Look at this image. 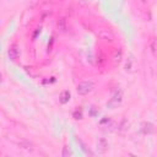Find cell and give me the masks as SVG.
I'll return each instance as SVG.
<instances>
[{
  "label": "cell",
  "mask_w": 157,
  "mask_h": 157,
  "mask_svg": "<svg viewBox=\"0 0 157 157\" xmlns=\"http://www.w3.org/2000/svg\"><path fill=\"white\" fill-rule=\"evenodd\" d=\"M94 87V83L92 81H82L77 85V92L78 94H88Z\"/></svg>",
  "instance_id": "cell-1"
},
{
  "label": "cell",
  "mask_w": 157,
  "mask_h": 157,
  "mask_svg": "<svg viewBox=\"0 0 157 157\" xmlns=\"http://www.w3.org/2000/svg\"><path fill=\"white\" fill-rule=\"evenodd\" d=\"M97 36L101 38V39H104V40H113L114 39V33L110 31V29H107V28H101L97 31Z\"/></svg>",
  "instance_id": "cell-2"
},
{
  "label": "cell",
  "mask_w": 157,
  "mask_h": 157,
  "mask_svg": "<svg viewBox=\"0 0 157 157\" xmlns=\"http://www.w3.org/2000/svg\"><path fill=\"white\" fill-rule=\"evenodd\" d=\"M18 147L23 151H27V152H32L34 151V145L33 142H31L29 140H26V139H22L18 141Z\"/></svg>",
  "instance_id": "cell-3"
},
{
  "label": "cell",
  "mask_w": 157,
  "mask_h": 157,
  "mask_svg": "<svg viewBox=\"0 0 157 157\" xmlns=\"http://www.w3.org/2000/svg\"><path fill=\"white\" fill-rule=\"evenodd\" d=\"M20 56V48L17 44H12L9 48V58L11 60H16Z\"/></svg>",
  "instance_id": "cell-4"
},
{
  "label": "cell",
  "mask_w": 157,
  "mask_h": 157,
  "mask_svg": "<svg viewBox=\"0 0 157 157\" xmlns=\"http://www.w3.org/2000/svg\"><path fill=\"white\" fill-rule=\"evenodd\" d=\"M97 150H98V152H101V153H104V152L108 150V142H107L105 139L101 137V139L97 141Z\"/></svg>",
  "instance_id": "cell-5"
},
{
  "label": "cell",
  "mask_w": 157,
  "mask_h": 157,
  "mask_svg": "<svg viewBox=\"0 0 157 157\" xmlns=\"http://www.w3.org/2000/svg\"><path fill=\"white\" fill-rule=\"evenodd\" d=\"M69 99H70V92H69V91H63V92L60 93V98H59L60 103L65 104V103L69 102Z\"/></svg>",
  "instance_id": "cell-6"
},
{
  "label": "cell",
  "mask_w": 157,
  "mask_h": 157,
  "mask_svg": "<svg viewBox=\"0 0 157 157\" xmlns=\"http://www.w3.org/2000/svg\"><path fill=\"white\" fill-rule=\"evenodd\" d=\"M150 49L151 52L157 56V38H152L150 40Z\"/></svg>",
  "instance_id": "cell-7"
},
{
  "label": "cell",
  "mask_w": 157,
  "mask_h": 157,
  "mask_svg": "<svg viewBox=\"0 0 157 157\" xmlns=\"http://www.w3.org/2000/svg\"><path fill=\"white\" fill-rule=\"evenodd\" d=\"M120 60H121V52L119 50V52H115V53L113 54V61H114L115 64H117V63L119 64Z\"/></svg>",
  "instance_id": "cell-8"
},
{
  "label": "cell",
  "mask_w": 157,
  "mask_h": 157,
  "mask_svg": "<svg viewBox=\"0 0 157 157\" xmlns=\"http://www.w3.org/2000/svg\"><path fill=\"white\" fill-rule=\"evenodd\" d=\"M65 18H60L59 20V22H58V28L60 29V31H65V28H66V26H65Z\"/></svg>",
  "instance_id": "cell-9"
},
{
  "label": "cell",
  "mask_w": 157,
  "mask_h": 157,
  "mask_svg": "<svg viewBox=\"0 0 157 157\" xmlns=\"http://www.w3.org/2000/svg\"><path fill=\"white\" fill-rule=\"evenodd\" d=\"M61 155H63L64 157H66V156H72V151H71L67 146H65L64 150H63V152H61Z\"/></svg>",
  "instance_id": "cell-10"
},
{
  "label": "cell",
  "mask_w": 157,
  "mask_h": 157,
  "mask_svg": "<svg viewBox=\"0 0 157 157\" xmlns=\"http://www.w3.org/2000/svg\"><path fill=\"white\" fill-rule=\"evenodd\" d=\"M131 64H132V60H131V59H129V63H126V65H125V69H126V71H128V70H130V67H131Z\"/></svg>",
  "instance_id": "cell-11"
},
{
  "label": "cell",
  "mask_w": 157,
  "mask_h": 157,
  "mask_svg": "<svg viewBox=\"0 0 157 157\" xmlns=\"http://www.w3.org/2000/svg\"><path fill=\"white\" fill-rule=\"evenodd\" d=\"M140 1H142V2H147V0H140Z\"/></svg>",
  "instance_id": "cell-12"
},
{
  "label": "cell",
  "mask_w": 157,
  "mask_h": 157,
  "mask_svg": "<svg viewBox=\"0 0 157 157\" xmlns=\"http://www.w3.org/2000/svg\"><path fill=\"white\" fill-rule=\"evenodd\" d=\"M61 1H65V0H61Z\"/></svg>",
  "instance_id": "cell-13"
}]
</instances>
